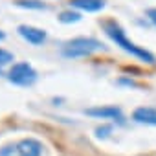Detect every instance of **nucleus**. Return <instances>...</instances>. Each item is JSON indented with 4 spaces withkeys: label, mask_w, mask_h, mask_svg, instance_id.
Returning <instances> with one entry per match:
<instances>
[{
    "label": "nucleus",
    "mask_w": 156,
    "mask_h": 156,
    "mask_svg": "<svg viewBox=\"0 0 156 156\" xmlns=\"http://www.w3.org/2000/svg\"><path fill=\"white\" fill-rule=\"evenodd\" d=\"M132 119L136 123H143V125H151L156 127V108L151 107H140L132 112Z\"/></svg>",
    "instance_id": "6e6552de"
},
{
    "label": "nucleus",
    "mask_w": 156,
    "mask_h": 156,
    "mask_svg": "<svg viewBox=\"0 0 156 156\" xmlns=\"http://www.w3.org/2000/svg\"><path fill=\"white\" fill-rule=\"evenodd\" d=\"M103 50V44L98 39L92 37H75L68 42H64L61 53L66 59H79V57H88L96 51Z\"/></svg>",
    "instance_id": "f03ea898"
},
{
    "label": "nucleus",
    "mask_w": 156,
    "mask_h": 156,
    "mask_svg": "<svg viewBox=\"0 0 156 156\" xmlns=\"http://www.w3.org/2000/svg\"><path fill=\"white\" fill-rule=\"evenodd\" d=\"M101 26H103V31L107 33V37H108L112 42H116V46H119L123 51L130 53L132 57H136V59H140V61H143V62H147V64H156V57H154L149 50H145V48L134 44V42L127 37L125 30H123L116 20H105Z\"/></svg>",
    "instance_id": "f257e3e1"
},
{
    "label": "nucleus",
    "mask_w": 156,
    "mask_h": 156,
    "mask_svg": "<svg viewBox=\"0 0 156 156\" xmlns=\"http://www.w3.org/2000/svg\"><path fill=\"white\" fill-rule=\"evenodd\" d=\"M59 22L61 24H75V22H79L83 17L79 11H73V9H66V11H61L59 13Z\"/></svg>",
    "instance_id": "1a4fd4ad"
},
{
    "label": "nucleus",
    "mask_w": 156,
    "mask_h": 156,
    "mask_svg": "<svg viewBox=\"0 0 156 156\" xmlns=\"http://www.w3.org/2000/svg\"><path fill=\"white\" fill-rule=\"evenodd\" d=\"M13 151H17L15 147H4V151H0V156H8L9 152H13Z\"/></svg>",
    "instance_id": "2eb2a0df"
},
{
    "label": "nucleus",
    "mask_w": 156,
    "mask_h": 156,
    "mask_svg": "<svg viewBox=\"0 0 156 156\" xmlns=\"http://www.w3.org/2000/svg\"><path fill=\"white\" fill-rule=\"evenodd\" d=\"M15 149H17L19 156H42V149L44 147L35 138H24V140H20L15 145Z\"/></svg>",
    "instance_id": "423d86ee"
},
{
    "label": "nucleus",
    "mask_w": 156,
    "mask_h": 156,
    "mask_svg": "<svg viewBox=\"0 0 156 156\" xmlns=\"http://www.w3.org/2000/svg\"><path fill=\"white\" fill-rule=\"evenodd\" d=\"M118 85H125V87H138V83L134 79H129V77H121L118 79Z\"/></svg>",
    "instance_id": "ddd939ff"
},
{
    "label": "nucleus",
    "mask_w": 156,
    "mask_h": 156,
    "mask_svg": "<svg viewBox=\"0 0 156 156\" xmlns=\"http://www.w3.org/2000/svg\"><path fill=\"white\" fill-rule=\"evenodd\" d=\"M17 31H19V35H20L26 42H30V44H33V46H41V44H44L46 39H48V33H46L44 30L35 28V26H28V24H20V26L17 28Z\"/></svg>",
    "instance_id": "39448f33"
},
{
    "label": "nucleus",
    "mask_w": 156,
    "mask_h": 156,
    "mask_svg": "<svg viewBox=\"0 0 156 156\" xmlns=\"http://www.w3.org/2000/svg\"><path fill=\"white\" fill-rule=\"evenodd\" d=\"M8 81L17 87H31L37 81V70L30 62H15L8 72Z\"/></svg>",
    "instance_id": "7ed1b4c3"
},
{
    "label": "nucleus",
    "mask_w": 156,
    "mask_h": 156,
    "mask_svg": "<svg viewBox=\"0 0 156 156\" xmlns=\"http://www.w3.org/2000/svg\"><path fill=\"white\" fill-rule=\"evenodd\" d=\"M15 6L22 9H46V4L41 0H15Z\"/></svg>",
    "instance_id": "9d476101"
},
{
    "label": "nucleus",
    "mask_w": 156,
    "mask_h": 156,
    "mask_svg": "<svg viewBox=\"0 0 156 156\" xmlns=\"http://www.w3.org/2000/svg\"><path fill=\"white\" fill-rule=\"evenodd\" d=\"M110 130H112V127H110V125L98 127V129H96V136H98V138H107V136L110 134Z\"/></svg>",
    "instance_id": "f8f14e48"
},
{
    "label": "nucleus",
    "mask_w": 156,
    "mask_h": 156,
    "mask_svg": "<svg viewBox=\"0 0 156 156\" xmlns=\"http://www.w3.org/2000/svg\"><path fill=\"white\" fill-rule=\"evenodd\" d=\"M4 39H6V33H4L2 30H0V41H4Z\"/></svg>",
    "instance_id": "dca6fc26"
},
{
    "label": "nucleus",
    "mask_w": 156,
    "mask_h": 156,
    "mask_svg": "<svg viewBox=\"0 0 156 156\" xmlns=\"http://www.w3.org/2000/svg\"><path fill=\"white\" fill-rule=\"evenodd\" d=\"M13 61H15V57H13L11 51H8V50H4V48H0V68L8 66V64L13 62Z\"/></svg>",
    "instance_id": "9b49d317"
},
{
    "label": "nucleus",
    "mask_w": 156,
    "mask_h": 156,
    "mask_svg": "<svg viewBox=\"0 0 156 156\" xmlns=\"http://www.w3.org/2000/svg\"><path fill=\"white\" fill-rule=\"evenodd\" d=\"M105 0H70V9L77 11H87V13H98L105 9Z\"/></svg>",
    "instance_id": "0eeeda50"
},
{
    "label": "nucleus",
    "mask_w": 156,
    "mask_h": 156,
    "mask_svg": "<svg viewBox=\"0 0 156 156\" xmlns=\"http://www.w3.org/2000/svg\"><path fill=\"white\" fill-rule=\"evenodd\" d=\"M85 114L96 119H118V123H123V112L119 107L114 105H107V107H92V108H85Z\"/></svg>",
    "instance_id": "20e7f679"
},
{
    "label": "nucleus",
    "mask_w": 156,
    "mask_h": 156,
    "mask_svg": "<svg viewBox=\"0 0 156 156\" xmlns=\"http://www.w3.org/2000/svg\"><path fill=\"white\" fill-rule=\"evenodd\" d=\"M145 15H147V19H149V20H151V22L156 26V8H149Z\"/></svg>",
    "instance_id": "4468645a"
}]
</instances>
